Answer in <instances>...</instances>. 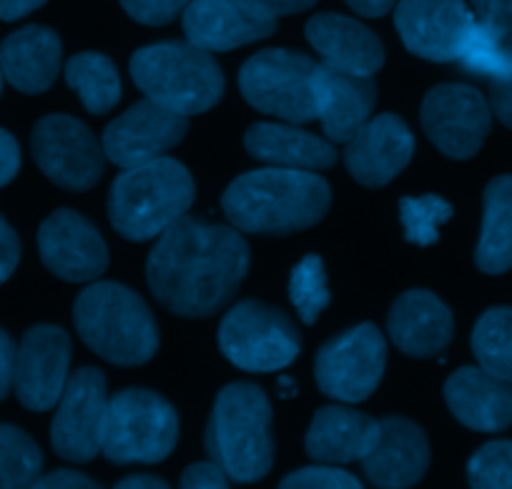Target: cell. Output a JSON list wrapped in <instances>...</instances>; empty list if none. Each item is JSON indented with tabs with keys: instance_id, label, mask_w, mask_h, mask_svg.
I'll list each match as a JSON object with an SVG mask.
<instances>
[{
	"instance_id": "obj_1",
	"label": "cell",
	"mask_w": 512,
	"mask_h": 489,
	"mask_svg": "<svg viewBox=\"0 0 512 489\" xmlns=\"http://www.w3.org/2000/svg\"><path fill=\"white\" fill-rule=\"evenodd\" d=\"M249 271V246L231 226L184 216L149 254L146 279L156 299L186 319L224 309Z\"/></svg>"
},
{
	"instance_id": "obj_2",
	"label": "cell",
	"mask_w": 512,
	"mask_h": 489,
	"mask_svg": "<svg viewBox=\"0 0 512 489\" xmlns=\"http://www.w3.org/2000/svg\"><path fill=\"white\" fill-rule=\"evenodd\" d=\"M329 201L332 191L322 176L269 166L231 181L221 209L236 231L287 236L319 224Z\"/></svg>"
},
{
	"instance_id": "obj_3",
	"label": "cell",
	"mask_w": 512,
	"mask_h": 489,
	"mask_svg": "<svg viewBox=\"0 0 512 489\" xmlns=\"http://www.w3.org/2000/svg\"><path fill=\"white\" fill-rule=\"evenodd\" d=\"M209 457L231 482H259L274 464L272 404L256 384H226L206 429Z\"/></svg>"
},
{
	"instance_id": "obj_4",
	"label": "cell",
	"mask_w": 512,
	"mask_h": 489,
	"mask_svg": "<svg viewBox=\"0 0 512 489\" xmlns=\"http://www.w3.org/2000/svg\"><path fill=\"white\" fill-rule=\"evenodd\" d=\"M78 337L91 352L116 367H139L159 349V329L136 291L116 281H96L73 306Z\"/></svg>"
},
{
	"instance_id": "obj_5",
	"label": "cell",
	"mask_w": 512,
	"mask_h": 489,
	"mask_svg": "<svg viewBox=\"0 0 512 489\" xmlns=\"http://www.w3.org/2000/svg\"><path fill=\"white\" fill-rule=\"evenodd\" d=\"M196 196L194 179L184 163L156 158L126 169L108 194V219L116 234L128 241L164 236L186 216Z\"/></svg>"
},
{
	"instance_id": "obj_6",
	"label": "cell",
	"mask_w": 512,
	"mask_h": 489,
	"mask_svg": "<svg viewBox=\"0 0 512 489\" xmlns=\"http://www.w3.org/2000/svg\"><path fill=\"white\" fill-rule=\"evenodd\" d=\"M131 78L149 101L194 116L214 108L224 96V73L211 53L191 43H156L131 56Z\"/></svg>"
},
{
	"instance_id": "obj_7",
	"label": "cell",
	"mask_w": 512,
	"mask_h": 489,
	"mask_svg": "<svg viewBox=\"0 0 512 489\" xmlns=\"http://www.w3.org/2000/svg\"><path fill=\"white\" fill-rule=\"evenodd\" d=\"M179 442L176 409L149 389H123L108 399L103 457L113 464L164 462Z\"/></svg>"
},
{
	"instance_id": "obj_8",
	"label": "cell",
	"mask_w": 512,
	"mask_h": 489,
	"mask_svg": "<svg viewBox=\"0 0 512 489\" xmlns=\"http://www.w3.org/2000/svg\"><path fill=\"white\" fill-rule=\"evenodd\" d=\"M219 349L244 372H279L299 354V332L282 309L262 301L231 306L219 326Z\"/></svg>"
},
{
	"instance_id": "obj_9",
	"label": "cell",
	"mask_w": 512,
	"mask_h": 489,
	"mask_svg": "<svg viewBox=\"0 0 512 489\" xmlns=\"http://www.w3.org/2000/svg\"><path fill=\"white\" fill-rule=\"evenodd\" d=\"M314 71L317 63L304 53L267 48L241 66V96L267 116L309 123L314 118Z\"/></svg>"
},
{
	"instance_id": "obj_10",
	"label": "cell",
	"mask_w": 512,
	"mask_h": 489,
	"mask_svg": "<svg viewBox=\"0 0 512 489\" xmlns=\"http://www.w3.org/2000/svg\"><path fill=\"white\" fill-rule=\"evenodd\" d=\"M31 151L38 169L66 191L93 189L106 166V153L91 128L66 113H51L36 123Z\"/></svg>"
},
{
	"instance_id": "obj_11",
	"label": "cell",
	"mask_w": 512,
	"mask_h": 489,
	"mask_svg": "<svg viewBox=\"0 0 512 489\" xmlns=\"http://www.w3.org/2000/svg\"><path fill=\"white\" fill-rule=\"evenodd\" d=\"M387 364V344L374 324H359L329 339L317 352L314 374L327 397L364 402L379 387Z\"/></svg>"
},
{
	"instance_id": "obj_12",
	"label": "cell",
	"mask_w": 512,
	"mask_h": 489,
	"mask_svg": "<svg viewBox=\"0 0 512 489\" xmlns=\"http://www.w3.org/2000/svg\"><path fill=\"white\" fill-rule=\"evenodd\" d=\"M51 424V444L66 462H91L103 452L108 419L106 377L93 367L71 374Z\"/></svg>"
},
{
	"instance_id": "obj_13",
	"label": "cell",
	"mask_w": 512,
	"mask_h": 489,
	"mask_svg": "<svg viewBox=\"0 0 512 489\" xmlns=\"http://www.w3.org/2000/svg\"><path fill=\"white\" fill-rule=\"evenodd\" d=\"M492 126V108L477 88L445 83L422 101V128L445 156L465 161L485 143Z\"/></svg>"
},
{
	"instance_id": "obj_14",
	"label": "cell",
	"mask_w": 512,
	"mask_h": 489,
	"mask_svg": "<svg viewBox=\"0 0 512 489\" xmlns=\"http://www.w3.org/2000/svg\"><path fill=\"white\" fill-rule=\"evenodd\" d=\"M71 337L53 324H36L23 334L16 349L13 389L31 412H48L61 402L71 379Z\"/></svg>"
},
{
	"instance_id": "obj_15",
	"label": "cell",
	"mask_w": 512,
	"mask_h": 489,
	"mask_svg": "<svg viewBox=\"0 0 512 489\" xmlns=\"http://www.w3.org/2000/svg\"><path fill=\"white\" fill-rule=\"evenodd\" d=\"M189 131V121L181 113L169 111L154 101H139L111 121L103 131L101 146L106 161L118 169H136L141 163L164 158L166 151L179 146Z\"/></svg>"
},
{
	"instance_id": "obj_16",
	"label": "cell",
	"mask_w": 512,
	"mask_h": 489,
	"mask_svg": "<svg viewBox=\"0 0 512 489\" xmlns=\"http://www.w3.org/2000/svg\"><path fill=\"white\" fill-rule=\"evenodd\" d=\"M475 23L465 0H402L395 13L407 51L432 63L457 61Z\"/></svg>"
},
{
	"instance_id": "obj_17",
	"label": "cell",
	"mask_w": 512,
	"mask_h": 489,
	"mask_svg": "<svg viewBox=\"0 0 512 489\" xmlns=\"http://www.w3.org/2000/svg\"><path fill=\"white\" fill-rule=\"evenodd\" d=\"M43 266L68 284L96 281L108 266V249L96 226L71 209H58L38 229Z\"/></svg>"
},
{
	"instance_id": "obj_18",
	"label": "cell",
	"mask_w": 512,
	"mask_h": 489,
	"mask_svg": "<svg viewBox=\"0 0 512 489\" xmlns=\"http://www.w3.org/2000/svg\"><path fill=\"white\" fill-rule=\"evenodd\" d=\"M344 146V163L352 179L379 189L407 169L415 153V136L400 116L382 113L369 118Z\"/></svg>"
},
{
	"instance_id": "obj_19",
	"label": "cell",
	"mask_w": 512,
	"mask_h": 489,
	"mask_svg": "<svg viewBox=\"0 0 512 489\" xmlns=\"http://www.w3.org/2000/svg\"><path fill=\"white\" fill-rule=\"evenodd\" d=\"M430 467V442L425 429L402 417L379 422L377 437L364 454L362 469L379 489L415 487Z\"/></svg>"
},
{
	"instance_id": "obj_20",
	"label": "cell",
	"mask_w": 512,
	"mask_h": 489,
	"mask_svg": "<svg viewBox=\"0 0 512 489\" xmlns=\"http://www.w3.org/2000/svg\"><path fill=\"white\" fill-rule=\"evenodd\" d=\"M377 86L367 76L337 71L317 63L314 71V118L329 141L347 143L372 116Z\"/></svg>"
},
{
	"instance_id": "obj_21",
	"label": "cell",
	"mask_w": 512,
	"mask_h": 489,
	"mask_svg": "<svg viewBox=\"0 0 512 489\" xmlns=\"http://www.w3.org/2000/svg\"><path fill=\"white\" fill-rule=\"evenodd\" d=\"M390 339L407 357H440L452 339V311L427 289L405 291L387 319Z\"/></svg>"
},
{
	"instance_id": "obj_22",
	"label": "cell",
	"mask_w": 512,
	"mask_h": 489,
	"mask_svg": "<svg viewBox=\"0 0 512 489\" xmlns=\"http://www.w3.org/2000/svg\"><path fill=\"white\" fill-rule=\"evenodd\" d=\"M277 23L251 16L234 0H191L184 11V33L194 48L206 53L234 51L269 38Z\"/></svg>"
},
{
	"instance_id": "obj_23",
	"label": "cell",
	"mask_w": 512,
	"mask_h": 489,
	"mask_svg": "<svg viewBox=\"0 0 512 489\" xmlns=\"http://www.w3.org/2000/svg\"><path fill=\"white\" fill-rule=\"evenodd\" d=\"M307 41L322 56L324 66L352 76H367L382 68V41L364 23L339 13H319L307 23Z\"/></svg>"
},
{
	"instance_id": "obj_24",
	"label": "cell",
	"mask_w": 512,
	"mask_h": 489,
	"mask_svg": "<svg viewBox=\"0 0 512 489\" xmlns=\"http://www.w3.org/2000/svg\"><path fill=\"white\" fill-rule=\"evenodd\" d=\"M445 399L460 424L475 432H502L512 424V384L482 367H462L447 379Z\"/></svg>"
},
{
	"instance_id": "obj_25",
	"label": "cell",
	"mask_w": 512,
	"mask_h": 489,
	"mask_svg": "<svg viewBox=\"0 0 512 489\" xmlns=\"http://www.w3.org/2000/svg\"><path fill=\"white\" fill-rule=\"evenodd\" d=\"M61 38L46 26H26L0 46L3 78L16 91L36 96L48 91L61 71Z\"/></svg>"
},
{
	"instance_id": "obj_26",
	"label": "cell",
	"mask_w": 512,
	"mask_h": 489,
	"mask_svg": "<svg viewBox=\"0 0 512 489\" xmlns=\"http://www.w3.org/2000/svg\"><path fill=\"white\" fill-rule=\"evenodd\" d=\"M377 429L379 422L367 414L342 404H329L314 414L304 444L314 462L339 467V464L362 462L374 444Z\"/></svg>"
},
{
	"instance_id": "obj_27",
	"label": "cell",
	"mask_w": 512,
	"mask_h": 489,
	"mask_svg": "<svg viewBox=\"0 0 512 489\" xmlns=\"http://www.w3.org/2000/svg\"><path fill=\"white\" fill-rule=\"evenodd\" d=\"M244 146L256 161H264L274 169L317 174L337 161L332 141L287 123H256L246 131Z\"/></svg>"
},
{
	"instance_id": "obj_28",
	"label": "cell",
	"mask_w": 512,
	"mask_h": 489,
	"mask_svg": "<svg viewBox=\"0 0 512 489\" xmlns=\"http://www.w3.org/2000/svg\"><path fill=\"white\" fill-rule=\"evenodd\" d=\"M475 261L485 274L512 269V176H497L487 184Z\"/></svg>"
},
{
	"instance_id": "obj_29",
	"label": "cell",
	"mask_w": 512,
	"mask_h": 489,
	"mask_svg": "<svg viewBox=\"0 0 512 489\" xmlns=\"http://www.w3.org/2000/svg\"><path fill=\"white\" fill-rule=\"evenodd\" d=\"M66 81L93 116L111 111L121 98V78L103 53H78L66 63Z\"/></svg>"
},
{
	"instance_id": "obj_30",
	"label": "cell",
	"mask_w": 512,
	"mask_h": 489,
	"mask_svg": "<svg viewBox=\"0 0 512 489\" xmlns=\"http://www.w3.org/2000/svg\"><path fill=\"white\" fill-rule=\"evenodd\" d=\"M472 352L485 372L512 384V309L485 311L472 332Z\"/></svg>"
},
{
	"instance_id": "obj_31",
	"label": "cell",
	"mask_w": 512,
	"mask_h": 489,
	"mask_svg": "<svg viewBox=\"0 0 512 489\" xmlns=\"http://www.w3.org/2000/svg\"><path fill=\"white\" fill-rule=\"evenodd\" d=\"M43 472V454L31 434L0 424V489H31Z\"/></svg>"
},
{
	"instance_id": "obj_32",
	"label": "cell",
	"mask_w": 512,
	"mask_h": 489,
	"mask_svg": "<svg viewBox=\"0 0 512 489\" xmlns=\"http://www.w3.org/2000/svg\"><path fill=\"white\" fill-rule=\"evenodd\" d=\"M289 299L294 309L302 316L304 324H314L324 309L329 306L332 291L327 284V271L317 254H309L292 269L289 279Z\"/></svg>"
},
{
	"instance_id": "obj_33",
	"label": "cell",
	"mask_w": 512,
	"mask_h": 489,
	"mask_svg": "<svg viewBox=\"0 0 512 489\" xmlns=\"http://www.w3.org/2000/svg\"><path fill=\"white\" fill-rule=\"evenodd\" d=\"M452 219V206L442 196H405L400 201V221L405 236L415 246H432L440 241V229Z\"/></svg>"
},
{
	"instance_id": "obj_34",
	"label": "cell",
	"mask_w": 512,
	"mask_h": 489,
	"mask_svg": "<svg viewBox=\"0 0 512 489\" xmlns=\"http://www.w3.org/2000/svg\"><path fill=\"white\" fill-rule=\"evenodd\" d=\"M457 61L472 76L492 81V78H497L505 71L507 61H510V41H505L497 33L487 31L485 26L475 23Z\"/></svg>"
},
{
	"instance_id": "obj_35",
	"label": "cell",
	"mask_w": 512,
	"mask_h": 489,
	"mask_svg": "<svg viewBox=\"0 0 512 489\" xmlns=\"http://www.w3.org/2000/svg\"><path fill=\"white\" fill-rule=\"evenodd\" d=\"M470 489H512V442H487L467 464Z\"/></svg>"
},
{
	"instance_id": "obj_36",
	"label": "cell",
	"mask_w": 512,
	"mask_h": 489,
	"mask_svg": "<svg viewBox=\"0 0 512 489\" xmlns=\"http://www.w3.org/2000/svg\"><path fill=\"white\" fill-rule=\"evenodd\" d=\"M279 489H364L354 474L344 472L329 464H314V467L297 469L287 474L279 484Z\"/></svg>"
},
{
	"instance_id": "obj_37",
	"label": "cell",
	"mask_w": 512,
	"mask_h": 489,
	"mask_svg": "<svg viewBox=\"0 0 512 489\" xmlns=\"http://www.w3.org/2000/svg\"><path fill=\"white\" fill-rule=\"evenodd\" d=\"M123 11L144 26H164L186 11L191 0H118Z\"/></svg>"
},
{
	"instance_id": "obj_38",
	"label": "cell",
	"mask_w": 512,
	"mask_h": 489,
	"mask_svg": "<svg viewBox=\"0 0 512 489\" xmlns=\"http://www.w3.org/2000/svg\"><path fill=\"white\" fill-rule=\"evenodd\" d=\"M470 6L480 26L512 41V0H470Z\"/></svg>"
},
{
	"instance_id": "obj_39",
	"label": "cell",
	"mask_w": 512,
	"mask_h": 489,
	"mask_svg": "<svg viewBox=\"0 0 512 489\" xmlns=\"http://www.w3.org/2000/svg\"><path fill=\"white\" fill-rule=\"evenodd\" d=\"M234 3H239V6L244 8V11H249L251 16L277 23V18L307 11V8H312L317 0H234Z\"/></svg>"
},
{
	"instance_id": "obj_40",
	"label": "cell",
	"mask_w": 512,
	"mask_h": 489,
	"mask_svg": "<svg viewBox=\"0 0 512 489\" xmlns=\"http://www.w3.org/2000/svg\"><path fill=\"white\" fill-rule=\"evenodd\" d=\"M490 108L502 126L512 128V41L505 71L490 81Z\"/></svg>"
},
{
	"instance_id": "obj_41",
	"label": "cell",
	"mask_w": 512,
	"mask_h": 489,
	"mask_svg": "<svg viewBox=\"0 0 512 489\" xmlns=\"http://www.w3.org/2000/svg\"><path fill=\"white\" fill-rule=\"evenodd\" d=\"M179 489H231L229 477L214 462H196L181 474Z\"/></svg>"
},
{
	"instance_id": "obj_42",
	"label": "cell",
	"mask_w": 512,
	"mask_h": 489,
	"mask_svg": "<svg viewBox=\"0 0 512 489\" xmlns=\"http://www.w3.org/2000/svg\"><path fill=\"white\" fill-rule=\"evenodd\" d=\"M21 261V239L13 226L0 216V284H6Z\"/></svg>"
},
{
	"instance_id": "obj_43",
	"label": "cell",
	"mask_w": 512,
	"mask_h": 489,
	"mask_svg": "<svg viewBox=\"0 0 512 489\" xmlns=\"http://www.w3.org/2000/svg\"><path fill=\"white\" fill-rule=\"evenodd\" d=\"M31 489H101V484L76 469H56V472L41 474Z\"/></svg>"
},
{
	"instance_id": "obj_44",
	"label": "cell",
	"mask_w": 512,
	"mask_h": 489,
	"mask_svg": "<svg viewBox=\"0 0 512 489\" xmlns=\"http://www.w3.org/2000/svg\"><path fill=\"white\" fill-rule=\"evenodd\" d=\"M18 171H21V146L13 133L0 128V189L11 184Z\"/></svg>"
},
{
	"instance_id": "obj_45",
	"label": "cell",
	"mask_w": 512,
	"mask_h": 489,
	"mask_svg": "<svg viewBox=\"0 0 512 489\" xmlns=\"http://www.w3.org/2000/svg\"><path fill=\"white\" fill-rule=\"evenodd\" d=\"M16 344L6 329H0V402L8 397L16 374Z\"/></svg>"
},
{
	"instance_id": "obj_46",
	"label": "cell",
	"mask_w": 512,
	"mask_h": 489,
	"mask_svg": "<svg viewBox=\"0 0 512 489\" xmlns=\"http://www.w3.org/2000/svg\"><path fill=\"white\" fill-rule=\"evenodd\" d=\"M41 6H46V0H0V21H21Z\"/></svg>"
},
{
	"instance_id": "obj_47",
	"label": "cell",
	"mask_w": 512,
	"mask_h": 489,
	"mask_svg": "<svg viewBox=\"0 0 512 489\" xmlns=\"http://www.w3.org/2000/svg\"><path fill=\"white\" fill-rule=\"evenodd\" d=\"M344 3L364 18H382L395 8V0H344Z\"/></svg>"
},
{
	"instance_id": "obj_48",
	"label": "cell",
	"mask_w": 512,
	"mask_h": 489,
	"mask_svg": "<svg viewBox=\"0 0 512 489\" xmlns=\"http://www.w3.org/2000/svg\"><path fill=\"white\" fill-rule=\"evenodd\" d=\"M113 489H171L164 479L151 477V474H131V477L121 479Z\"/></svg>"
},
{
	"instance_id": "obj_49",
	"label": "cell",
	"mask_w": 512,
	"mask_h": 489,
	"mask_svg": "<svg viewBox=\"0 0 512 489\" xmlns=\"http://www.w3.org/2000/svg\"><path fill=\"white\" fill-rule=\"evenodd\" d=\"M279 389H282L284 397H292V394H297V387H294V379H289V377L279 379Z\"/></svg>"
},
{
	"instance_id": "obj_50",
	"label": "cell",
	"mask_w": 512,
	"mask_h": 489,
	"mask_svg": "<svg viewBox=\"0 0 512 489\" xmlns=\"http://www.w3.org/2000/svg\"><path fill=\"white\" fill-rule=\"evenodd\" d=\"M0 91H3V68H0Z\"/></svg>"
}]
</instances>
